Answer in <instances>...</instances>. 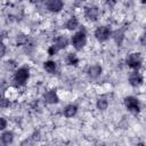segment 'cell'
I'll return each instance as SVG.
<instances>
[{"mask_svg":"<svg viewBox=\"0 0 146 146\" xmlns=\"http://www.w3.org/2000/svg\"><path fill=\"white\" fill-rule=\"evenodd\" d=\"M103 73V67L98 64H94V65H90L87 70V75L90 78V79H97L102 75Z\"/></svg>","mask_w":146,"mask_h":146,"instance_id":"obj_11","label":"cell"},{"mask_svg":"<svg viewBox=\"0 0 146 146\" xmlns=\"http://www.w3.org/2000/svg\"><path fill=\"white\" fill-rule=\"evenodd\" d=\"M57 51H59V50L56 48L55 44H51V46L48 48V55H49V56H54V55H56Z\"/></svg>","mask_w":146,"mask_h":146,"instance_id":"obj_22","label":"cell"},{"mask_svg":"<svg viewBox=\"0 0 146 146\" xmlns=\"http://www.w3.org/2000/svg\"><path fill=\"white\" fill-rule=\"evenodd\" d=\"M43 99L49 105L57 104L59 102V97H58V94H57L56 89H49V90H47L43 94Z\"/></svg>","mask_w":146,"mask_h":146,"instance_id":"obj_9","label":"cell"},{"mask_svg":"<svg viewBox=\"0 0 146 146\" xmlns=\"http://www.w3.org/2000/svg\"><path fill=\"white\" fill-rule=\"evenodd\" d=\"M128 81H129V84L133 88H138L140 87L143 83H144V75L138 71V70H135L133 72H131L129 74V78H128Z\"/></svg>","mask_w":146,"mask_h":146,"instance_id":"obj_7","label":"cell"},{"mask_svg":"<svg viewBox=\"0 0 146 146\" xmlns=\"http://www.w3.org/2000/svg\"><path fill=\"white\" fill-rule=\"evenodd\" d=\"M145 34L143 33L141 35H140V38H139V41H140V44H141V47H145V44H146V41H145Z\"/></svg>","mask_w":146,"mask_h":146,"instance_id":"obj_25","label":"cell"},{"mask_svg":"<svg viewBox=\"0 0 146 146\" xmlns=\"http://www.w3.org/2000/svg\"><path fill=\"white\" fill-rule=\"evenodd\" d=\"M43 68L49 74H55L57 71V63L54 60H46L43 63Z\"/></svg>","mask_w":146,"mask_h":146,"instance_id":"obj_16","label":"cell"},{"mask_svg":"<svg viewBox=\"0 0 146 146\" xmlns=\"http://www.w3.org/2000/svg\"><path fill=\"white\" fill-rule=\"evenodd\" d=\"M1 86H2V81L0 80V88H1Z\"/></svg>","mask_w":146,"mask_h":146,"instance_id":"obj_30","label":"cell"},{"mask_svg":"<svg viewBox=\"0 0 146 146\" xmlns=\"http://www.w3.org/2000/svg\"><path fill=\"white\" fill-rule=\"evenodd\" d=\"M78 27H79V19L75 16H71L65 23V29L68 31H74Z\"/></svg>","mask_w":146,"mask_h":146,"instance_id":"obj_15","label":"cell"},{"mask_svg":"<svg viewBox=\"0 0 146 146\" xmlns=\"http://www.w3.org/2000/svg\"><path fill=\"white\" fill-rule=\"evenodd\" d=\"M13 140H14V133H13V131H9V130L3 131L1 133V136H0V143L3 144V145H9V144L13 143Z\"/></svg>","mask_w":146,"mask_h":146,"instance_id":"obj_14","label":"cell"},{"mask_svg":"<svg viewBox=\"0 0 146 146\" xmlns=\"http://www.w3.org/2000/svg\"><path fill=\"white\" fill-rule=\"evenodd\" d=\"M27 42H29V36L26 34H23V33L17 34V36H16L17 46H25V44H27Z\"/></svg>","mask_w":146,"mask_h":146,"instance_id":"obj_18","label":"cell"},{"mask_svg":"<svg viewBox=\"0 0 146 146\" xmlns=\"http://www.w3.org/2000/svg\"><path fill=\"white\" fill-rule=\"evenodd\" d=\"M46 7L50 13H59L64 8L63 0H46Z\"/></svg>","mask_w":146,"mask_h":146,"instance_id":"obj_8","label":"cell"},{"mask_svg":"<svg viewBox=\"0 0 146 146\" xmlns=\"http://www.w3.org/2000/svg\"><path fill=\"white\" fill-rule=\"evenodd\" d=\"M123 104H124L125 108H127L129 112L135 113V114L139 113L140 110H141L140 102H139V99H138L137 97H135V96H127V97L124 98V100H123Z\"/></svg>","mask_w":146,"mask_h":146,"instance_id":"obj_4","label":"cell"},{"mask_svg":"<svg viewBox=\"0 0 146 146\" xmlns=\"http://www.w3.org/2000/svg\"><path fill=\"white\" fill-rule=\"evenodd\" d=\"M66 63L71 66H76L79 64V58L75 54H68L66 56Z\"/></svg>","mask_w":146,"mask_h":146,"instance_id":"obj_19","label":"cell"},{"mask_svg":"<svg viewBox=\"0 0 146 146\" xmlns=\"http://www.w3.org/2000/svg\"><path fill=\"white\" fill-rule=\"evenodd\" d=\"M8 125V122L5 117H0V131H3Z\"/></svg>","mask_w":146,"mask_h":146,"instance_id":"obj_24","label":"cell"},{"mask_svg":"<svg viewBox=\"0 0 146 146\" xmlns=\"http://www.w3.org/2000/svg\"><path fill=\"white\" fill-rule=\"evenodd\" d=\"M6 51H7V47L6 44L3 43V41H0V58L3 57L6 55Z\"/></svg>","mask_w":146,"mask_h":146,"instance_id":"obj_23","label":"cell"},{"mask_svg":"<svg viewBox=\"0 0 146 146\" xmlns=\"http://www.w3.org/2000/svg\"><path fill=\"white\" fill-rule=\"evenodd\" d=\"M96 107H97L99 111H105V110H107V107H108V100H107V98H106L105 96L98 97L97 100H96Z\"/></svg>","mask_w":146,"mask_h":146,"instance_id":"obj_17","label":"cell"},{"mask_svg":"<svg viewBox=\"0 0 146 146\" xmlns=\"http://www.w3.org/2000/svg\"><path fill=\"white\" fill-rule=\"evenodd\" d=\"M78 113V106L75 104H68L64 107L63 110V114L65 117L70 119V117H73L75 114Z\"/></svg>","mask_w":146,"mask_h":146,"instance_id":"obj_12","label":"cell"},{"mask_svg":"<svg viewBox=\"0 0 146 146\" xmlns=\"http://www.w3.org/2000/svg\"><path fill=\"white\" fill-rule=\"evenodd\" d=\"M34 2H36V3H41V2H46V0H34Z\"/></svg>","mask_w":146,"mask_h":146,"instance_id":"obj_28","label":"cell"},{"mask_svg":"<svg viewBox=\"0 0 146 146\" xmlns=\"http://www.w3.org/2000/svg\"><path fill=\"white\" fill-rule=\"evenodd\" d=\"M30 78V68L27 66H21L14 71L13 80L17 87L24 86Z\"/></svg>","mask_w":146,"mask_h":146,"instance_id":"obj_1","label":"cell"},{"mask_svg":"<svg viewBox=\"0 0 146 146\" xmlns=\"http://www.w3.org/2000/svg\"><path fill=\"white\" fill-rule=\"evenodd\" d=\"M140 2H141V3H145V2H146V0H140Z\"/></svg>","mask_w":146,"mask_h":146,"instance_id":"obj_29","label":"cell"},{"mask_svg":"<svg viewBox=\"0 0 146 146\" xmlns=\"http://www.w3.org/2000/svg\"><path fill=\"white\" fill-rule=\"evenodd\" d=\"M5 68L7 70V71H15L16 68H17V63L14 60V59H8V60H6L5 62Z\"/></svg>","mask_w":146,"mask_h":146,"instance_id":"obj_21","label":"cell"},{"mask_svg":"<svg viewBox=\"0 0 146 146\" xmlns=\"http://www.w3.org/2000/svg\"><path fill=\"white\" fill-rule=\"evenodd\" d=\"M11 105V99L6 95H0V108H8Z\"/></svg>","mask_w":146,"mask_h":146,"instance_id":"obj_20","label":"cell"},{"mask_svg":"<svg viewBox=\"0 0 146 146\" xmlns=\"http://www.w3.org/2000/svg\"><path fill=\"white\" fill-rule=\"evenodd\" d=\"M99 14H100V11L97 6L89 5L83 8V16L88 22H91V23L96 22L99 18Z\"/></svg>","mask_w":146,"mask_h":146,"instance_id":"obj_5","label":"cell"},{"mask_svg":"<svg viewBox=\"0 0 146 146\" xmlns=\"http://www.w3.org/2000/svg\"><path fill=\"white\" fill-rule=\"evenodd\" d=\"M94 35L96 38L97 41L99 42H105L106 40L110 39V36L112 35V31L108 26L106 25H99L96 27L95 32H94Z\"/></svg>","mask_w":146,"mask_h":146,"instance_id":"obj_6","label":"cell"},{"mask_svg":"<svg viewBox=\"0 0 146 146\" xmlns=\"http://www.w3.org/2000/svg\"><path fill=\"white\" fill-rule=\"evenodd\" d=\"M83 1H84V0H74V5H75V6H79V5H81Z\"/></svg>","mask_w":146,"mask_h":146,"instance_id":"obj_26","label":"cell"},{"mask_svg":"<svg viewBox=\"0 0 146 146\" xmlns=\"http://www.w3.org/2000/svg\"><path fill=\"white\" fill-rule=\"evenodd\" d=\"M71 43L73 46V48L75 50H82L86 44H87V33L84 30H80V31H76L72 38H71Z\"/></svg>","mask_w":146,"mask_h":146,"instance_id":"obj_2","label":"cell"},{"mask_svg":"<svg viewBox=\"0 0 146 146\" xmlns=\"http://www.w3.org/2000/svg\"><path fill=\"white\" fill-rule=\"evenodd\" d=\"M125 64L132 70H139L143 64V56L140 52H131L125 58Z\"/></svg>","mask_w":146,"mask_h":146,"instance_id":"obj_3","label":"cell"},{"mask_svg":"<svg viewBox=\"0 0 146 146\" xmlns=\"http://www.w3.org/2000/svg\"><path fill=\"white\" fill-rule=\"evenodd\" d=\"M5 35H6V33H3V32H0V41H2V40L5 39Z\"/></svg>","mask_w":146,"mask_h":146,"instance_id":"obj_27","label":"cell"},{"mask_svg":"<svg viewBox=\"0 0 146 146\" xmlns=\"http://www.w3.org/2000/svg\"><path fill=\"white\" fill-rule=\"evenodd\" d=\"M68 43H70V40H68L67 35H65V34H59L54 39V44L56 46V48L58 50L65 49L68 46Z\"/></svg>","mask_w":146,"mask_h":146,"instance_id":"obj_10","label":"cell"},{"mask_svg":"<svg viewBox=\"0 0 146 146\" xmlns=\"http://www.w3.org/2000/svg\"><path fill=\"white\" fill-rule=\"evenodd\" d=\"M111 36L114 39V41L116 42V44L121 46V44H122V42H123V40H124V36H125L124 29H119V30L114 31V32L112 33V35H111Z\"/></svg>","mask_w":146,"mask_h":146,"instance_id":"obj_13","label":"cell"}]
</instances>
